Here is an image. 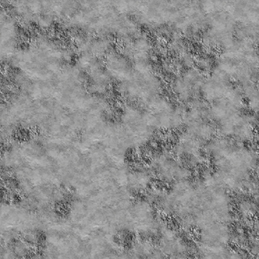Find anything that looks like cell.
Here are the masks:
<instances>
[{"label":"cell","instance_id":"9c48e42d","mask_svg":"<svg viewBox=\"0 0 259 259\" xmlns=\"http://www.w3.org/2000/svg\"><path fill=\"white\" fill-rule=\"evenodd\" d=\"M12 258L31 257L34 253V246L25 240L20 238L8 243Z\"/></svg>","mask_w":259,"mask_h":259},{"label":"cell","instance_id":"8992f818","mask_svg":"<svg viewBox=\"0 0 259 259\" xmlns=\"http://www.w3.org/2000/svg\"><path fill=\"white\" fill-rule=\"evenodd\" d=\"M154 112L151 115L156 128L174 130L183 122V115L179 107L168 100L155 98L153 100Z\"/></svg>","mask_w":259,"mask_h":259},{"label":"cell","instance_id":"3957f363","mask_svg":"<svg viewBox=\"0 0 259 259\" xmlns=\"http://www.w3.org/2000/svg\"><path fill=\"white\" fill-rule=\"evenodd\" d=\"M42 224L39 210L22 198L0 204V243L8 244L22 238L36 245L40 240Z\"/></svg>","mask_w":259,"mask_h":259},{"label":"cell","instance_id":"277c9868","mask_svg":"<svg viewBox=\"0 0 259 259\" xmlns=\"http://www.w3.org/2000/svg\"><path fill=\"white\" fill-rule=\"evenodd\" d=\"M152 172L161 182L168 185L179 180L190 179L192 172L191 169L174 154L167 152H162L155 156Z\"/></svg>","mask_w":259,"mask_h":259},{"label":"cell","instance_id":"7a4b0ae2","mask_svg":"<svg viewBox=\"0 0 259 259\" xmlns=\"http://www.w3.org/2000/svg\"><path fill=\"white\" fill-rule=\"evenodd\" d=\"M204 150L214 168L213 177L228 191H238L251 185L257 165L255 151L244 143L220 136L213 138Z\"/></svg>","mask_w":259,"mask_h":259},{"label":"cell","instance_id":"5b68a950","mask_svg":"<svg viewBox=\"0 0 259 259\" xmlns=\"http://www.w3.org/2000/svg\"><path fill=\"white\" fill-rule=\"evenodd\" d=\"M198 231V253H214L228 248L231 235L228 223H211Z\"/></svg>","mask_w":259,"mask_h":259},{"label":"cell","instance_id":"ba28073f","mask_svg":"<svg viewBox=\"0 0 259 259\" xmlns=\"http://www.w3.org/2000/svg\"><path fill=\"white\" fill-rule=\"evenodd\" d=\"M159 250L164 256L184 257L187 252V244L174 230L161 227Z\"/></svg>","mask_w":259,"mask_h":259},{"label":"cell","instance_id":"52a82bcc","mask_svg":"<svg viewBox=\"0 0 259 259\" xmlns=\"http://www.w3.org/2000/svg\"><path fill=\"white\" fill-rule=\"evenodd\" d=\"M204 78L199 71L190 68L175 81L174 89L177 96L182 101H194L196 94L200 92Z\"/></svg>","mask_w":259,"mask_h":259},{"label":"cell","instance_id":"6da1fadb","mask_svg":"<svg viewBox=\"0 0 259 259\" xmlns=\"http://www.w3.org/2000/svg\"><path fill=\"white\" fill-rule=\"evenodd\" d=\"M169 186L162 196V212L177 219L184 228L199 230L230 220L232 206L228 191L213 176L196 182L179 180Z\"/></svg>","mask_w":259,"mask_h":259}]
</instances>
